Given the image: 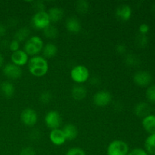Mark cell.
Instances as JSON below:
<instances>
[{
    "instance_id": "37",
    "label": "cell",
    "mask_w": 155,
    "mask_h": 155,
    "mask_svg": "<svg viewBox=\"0 0 155 155\" xmlns=\"http://www.w3.org/2000/svg\"><path fill=\"white\" fill-rule=\"evenodd\" d=\"M6 33V27L4 24L0 23V37H2Z\"/></svg>"
},
{
    "instance_id": "22",
    "label": "cell",
    "mask_w": 155,
    "mask_h": 155,
    "mask_svg": "<svg viewBox=\"0 0 155 155\" xmlns=\"http://www.w3.org/2000/svg\"><path fill=\"white\" fill-rule=\"evenodd\" d=\"M145 150L148 154L155 155V134H151L145 142Z\"/></svg>"
},
{
    "instance_id": "8",
    "label": "cell",
    "mask_w": 155,
    "mask_h": 155,
    "mask_svg": "<svg viewBox=\"0 0 155 155\" xmlns=\"http://www.w3.org/2000/svg\"><path fill=\"white\" fill-rule=\"evenodd\" d=\"M133 81L137 86L145 87L149 86L152 81V76L149 72L145 71H139L133 76Z\"/></svg>"
},
{
    "instance_id": "4",
    "label": "cell",
    "mask_w": 155,
    "mask_h": 155,
    "mask_svg": "<svg viewBox=\"0 0 155 155\" xmlns=\"http://www.w3.org/2000/svg\"><path fill=\"white\" fill-rule=\"evenodd\" d=\"M89 71L84 65H77L71 71V77L78 84L85 83L89 78Z\"/></svg>"
},
{
    "instance_id": "9",
    "label": "cell",
    "mask_w": 155,
    "mask_h": 155,
    "mask_svg": "<svg viewBox=\"0 0 155 155\" xmlns=\"http://www.w3.org/2000/svg\"><path fill=\"white\" fill-rule=\"evenodd\" d=\"M111 100V94L105 90L98 91L93 96L94 104L98 107H105V106L108 105Z\"/></svg>"
},
{
    "instance_id": "34",
    "label": "cell",
    "mask_w": 155,
    "mask_h": 155,
    "mask_svg": "<svg viewBox=\"0 0 155 155\" xmlns=\"http://www.w3.org/2000/svg\"><path fill=\"white\" fill-rule=\"evenodd\" d=\"M19 155H36V151L31 147H26L21 150Z\"/></svg>"
},
{
    "instance_id": "11",
    "label": "cell",
    "mask_w": 155,
    "mask_h": 155,
    "mask_svg": "<svg viewBox=\"0 0 155 155\" xmlns=\"http://www.w3.org/2000/svg\"><path fill=\"white\" fill-rule=\"evenodd\" d=\"M11 61L12 64L21 68L28 63L29 56L24 50L19 49L17 51L12 52L11 55Z\"/></svg>"
},
{
    "instance_id": "12",
    "label": "cell",
    "mask_w": 155,
    "mask_h": 155,
    "mask_svg": "<svg viewBox=\"0 0 155 155\" xmlns=\"http://www.w3.org/2000/svg\"><path fill=\"white\" fill-rule=\"evenodd\" d=\"M49 139L53 145H57V146L64 145L67 141L63 131L60 129L51 130L49 134Z\"/></svg>"
},
{
    "instance_id": "32",
    "label": "cell",
    "mask_w": 155,
    "mask_h": 155,
    "mask_svg": "<svg viewBox=\"0 0 155 155\" xmlns=\"http://www.w3.org/2000/svg\"><path fill=\"white\" fill-rule=\"evenodd\" d=\"M127 155H149V154L145 151V149L137 148H134V149H133L132 151H130Z\"/></svg>"
},
{
    "instance_id": "38",
    "label": "cell",
    "mask_w": 155,
    "mask_h": 155,
    "mask_svg": "<svg viewBox=\"0 0 155 155\" xmlns=\"http://www.w3.org/2000/svg\"><path fill=\"white\" fill-rule=\"evenodd\" d=\"M3 63H4V58H3L2 54H0V68L2 66Z\"/></svg>"
},
{
    "instance_id": "29",
    "label": "cell",
    "mask_w": 155,
    "mask_h": 155,
    "mask_svg": "<svg viewBox=\"0 0 155 155\" xmlns=\"http://www.w3.org/2000/svg\"><path fill=\"white\" fill-rule=\"evenodd\" d=\"M136 42L139 46L145 47L148 42V36L146 35H142L139 33V35L136 38Z\"/></svg>"
},
{
    "instance_id": "16",
    "label": "cell",
    "mask_w": 155,
    "mask_h": 155,
    "mask_svg": "<svg viewBox=\"0 0 155 155\" xmlns=\"http://www.w3.org/2000/svg\"><path fill=\"white\" fill-rule=\"evenodd\" d=\"M66 28L72 33H78L81 30V24L77 18L74 17L69 18L66 21Z\"/></svg>"
},
{
    "instance_id": "33",
    "label": "cell",
    "mask_w": 155,
    "mask_h": 155,
    "mask_svg": "<svg viewBox=\"0 0 155 155\" xmlns=\"http://www.w3.org/2000/svg\"><path fill=\"white\" fill-rule=\"evenodd\" d=\"M33 8H34L35 10L36 11V12H44V11H45V5H44L42 2L36 1V2H33Z\"/></svg>"
},
{
    "instance_id": "31",
    "label": "cell",
    "mask_w": 155,
    "mask_h": 155,
    "mask_svg": "<svg viewBox=\"0 0 155 155\" xmlns=\"http://www.w3.org/2000/svg\"><path fill=\"white\" fill-rule=\"evenodd\" d=\"M9 49L12 51V52H15V51H17L18 50H19L20 48V42H18L15 39H13L12 41H11L10 43L8 45Z\"/></svg>"
},
{
    "instance_id": "13",
    "label": "cell",
    "mask_w": 155,
    "mask_h": 155,
    "mask_svg": "<svg viewBox=\"0 0 155 155\" xmlns=\"http://www.w3.org/2000/svg\"><path fill=\"white\" fill-rule=\"evenodd\" d=\"M116 15L122 21H129L132 16V8L129 5H121L117 9Z\"/></svg>"
},
{
    "instance_id": "21",
    "label": "cell",
    "mask_w": 155,
    "mask_h": 155,
    "mask_svg": "<svg viewBox=\"0 0 155 155\" xmlns=\"http://www.w3.org/2000/svg\"><path fill=\"white\" fill-rule=\"evenodd\" d=\"M42 54L45 58H51L54 57L58 53V47L53 43H48L45 45L42 48Z\"/></svg>"
},
{
    "instance_id": "36",
    "label": "cell",
    "mask_w": 155,
    "mask_h": 155,
    "mask_svg": "<svg viewBox=\"0 0 155 155\" xmlns=\"http://www.w3.org/2000/svg\"><path fill=\"white\" fill-rule=\"evenodd\" d=\"M116 51L118 54H125V52L127 51V48H126L125 45H123V44H119V45H117Z\"/></svg>"
},
{
    "instance_id": "25",
    "label": "cell",
    "mask_w": 155,
    "mask_h": 155,
    "mask_svg": "<svg viewBox=\"0 0 155 155\" xmlns=\"http://www.w3.org/2000/svg\"><path fill=\"white\" fill-rule=\"evenodd\" d=\"M76 9L80 14H85L89 11V4L85 0H79L76 2Z\"/></svg>"
},
{
    "instance_id": "1",
    "label": "cell",
    "mask_w": 155,
    "mask_h": 155,
    "mask_svg": "<svg viewBox=\"0 0 155 155\" xmlns=\"http://www.w3.org/2000/svg\"><path fill=\"white\" fill-rule=\"evenodd\" d=\"M27 66L29 72L36 77H43L48 71V63L42 56L36 55L32 57L28 61Z\"/></svg>"
},
{
    "instance_id": "27",
    "label": "cell",
    "mask_w": 155,
    "mask_h": 155,
    "mask_svg": "<svg viewBox=\"0 0 155 155\" xmlns=\"http://www.w3.org/2000/svg\"><path fill=\"white\" fill-rule=\"evenodd\" d=\"M146 98L151 102L155 103V85L148 86L146 90Z\"/></svg>"
},
{
    "instance_id": "18",
    "label": "cell",
    "mask_w": 155,
    "mask_h": 155,
    "mask_svg": "<svg viewBox=\"0 0 155 155\" xmlns=\"http://www.w3.org/2000/svg\"><path fill=\"white\" fill-rule=\"evenodd\" d=\"M47 13H48V18H49L51 23L58 22L64 17V11L60 8H51Z\"/></svg>"
},
{
    "instance_id": "14",
    "label": "cell",
    "mask_w": 155,
    "mask_h": 155,
    "mask_svg": "<svg viewBox=\"0 0 155 155\" xmlns=\"http://www.w3.org/2000/svg\"><path fill=\"white\" fill-rule=\"evenodd\" d=\"M142 127L150 135L155 134V115L151 114L142 119Z\"/></svg>"
},
{
    "instance_id": "28",
    "label": "cell",
    "mask_w": 155,
    "mask_h": 155,
    "mask_svg": "<svg viewBox=\"0 0 155 155\" xmlns=\"http://www.w3.org/2000/svg\"><path fill=\"white\" fill-rule=\"evenodd\" d=\"M51 98H52V95L48 91H45V92H42L39 96V101H40L42 104H46L51 101Z\"/></svg>"
},
{
    "instance_id": "3",
    "label": "cell",
    "mask_w": 155,
    "mask_h": 155,
    "mask_svg": "<svg viewBox=\"0 0 155 155\" xmlns=\"http://www.w3.org/2000/svg\"><path fill=\"white\" fill-rule=\"evenodd\" d=\"M129 152V145L122 140H114L107 148V155H127Z\"/></svg>"
},
{
    "instance_id": "2",
    "label": "cell",
    "mask_w": 155,
    "mask_h": 155,
    "mask_svg": "<svg viewBox=\"0 0 155 155\" xmlns=\"http://www.w3.org/2000/svg\"><path fill=\"white\" fill-rule=\"evenodd\" d=\"M44 43L41 37L38 36H33L29 38L24 44V51L28 56H36L42 51Z\"/></svg>"
},
{
    "instance_id": "15",
    "label": "cell",
    "mask_w": 155,
    "mask_h": 155,
    "mask_svg": "<svg viewBox=\"0 0 155 155\" xmlns=\"http://www.w3.org/2000/svg\"><path fill=\"white\" fill-rule=\"evenodd\" d=\"M62 131H63L67 140H74L78 136V130L74 124H68L65 125L62 129Z\"/></svg>"
},
{
    "instance_id": "24",
    "label": "cell",
    "mask_w": 155,
    "mask_h": 155,
    "mask_svg": "<svg viewBox=\"0 0 155 155\" xmlns=\"http://www.w3.org/2000/svg\"><path fill=\"white\" fill-rule=\"evenodd\" d=\"M43 34L48 39H55L58 36V29L54 26L50 24L46 28L44 29Z\"/></svg>"
},
{
    "instance_id": "26",
    "label": "cell",
    "mask_w": 155,
    "mask_h": 155,
    "mask_svg": "<svg viewBox=\"0 0 155 155\" xmlns=\"http://www.w3.org/2000/svg\"><path fill=\"white\" fill-rule=\"evenodd\" d=\"M126 63L130 66H136V65L139 64V59L137 56H136L133 54H130L126 57L125 58Z\"/></svg>"
},
{
    "instance_id": "10",
    "label": "cell",
    "mask_w": 155,
    "mask_h": 155,
    "mask_svg": "<svg viewBox=\"0 0 155 155\" xmlns=\"http://www.w3.org/2000/svg\"><path fill=\"white\" fill-rule=\"evenodd\" d=\"M3 74L6 77L12 80H17L22 76V70L20 67L12 63L7 64L3 68Z\"/></svg>"
},
{
    "instance_id": "23",
    "label": "cell",
    "mask_w": 155,
    "mask_h": 155,
    "mask_svg": "<svg viewBox=\"0 0 155 155\" xmlns=\"http://www.w3.org/2000/svg\"><path fill=\"white\" fill-rule=\"evenodd\" d=\"M30 31L28 27H21V28L18 29L16 31V33L15 34V39H14L17 40L18 42H21L28 38V36H30Z\"/></svg>"
},
{
    "instance_id": "6",
    "label": "cell",
    "mask_w": 155,
    "mask_h": 155,
    "mask_svg": "<svg viewBox=\"0 0 155 155\" xmlns=\"http://www.w3.org/2000/svg\"><path fill=\"white\" fill-rule=\"evenodd\" d=\"M44 120L46 127L52 130L59 129L60 126L61 125L62 118L58 112L55 110H51L46 114Z\"/></svg>"
},
{
    "instance_id": "20",
    "label": "cell",
    "mask_w": 155,
    "mask_h": 155,
    "mask_svg": "<svg viewBox=\"0 0 155 155\" xmlns=\"http://www.w3.org/2000/svg\"><path fill=\"white\" fill-rule=\"evenodd\" d=\"M87 95V91L86 89L83 86H74L71 90V95H72L73 98L77 101H80V100L84 99Z\"/></svg>"
},
{
    "instance_id": "35",
    "label": "cell",
    "mask_w": 155,
    "mask_h": 155,
    "mask_svg": "<svg viewBox=\"0 0 155 155\" xmlns=\"http://www.w3.org/2000/svg\"><path fill=\"white\" fill-rule=\"evenodd\" d=\"M139 30L140 34L146 35L149 31V26L147 24H142L139 27Z\"/></svg>"
},
{
    "instance_id": "30",
    "label": "cell",
    "mask_w": 155,
    "mask_h": 155,
    "mask_svg": "<svg viewBox=\"0 0 155 155\" xmlns=\"http://www.w3.org/2000/svg\"><path fill=\"white\" fill-rule=\"evenodd\" d=\"M65 155H86L85 151H83L82 148H77V147H74V148H71L67 151L66 154Z\"/></svg>"
},
{
    "instance_id": "7",
    "label": "cell",
    "mask_w": 155,
    "mask_h": 155,
    "mask_svg": "<svg viewBox=\"0 0 155 155\" xmlns=\"http://www.w3.org/2000/svg\"><path fill=\"white\" fill-rule=\"evenodd\" d=\"M21 120L23 124L27 127H33L37 123L38 115L37 113L33 109L25 108L21 114Z\"/></svg>"
},
{
    "instance_id": "19",
    "label": "cell",
    "mask_w": 155,
    "mask_h": 155,
    "mask_svg": "<svg viewBox=\"0 0 155 155\" xmlns=\"http://www.w3.org/2000/svg\"><path fill=\"white\" fill-rule=\"evenodd\" d=\"M0 91L6 98H12L15 94V86L11 82L4 81L0 85Z\"/></svg>"
},
{
    "instance_id": "17",
    "label": "cell",
    "mask_w": 155,
    "mask_h": 155,
    "mask_svg": "<svg viewBox=\"0 0 155 155\" xmlns=\"http://www.w3.org/2000/svg\"><path fill=\"white\" fill-rule=\"evenodd\" d=\"M135 114L137 117H145L146 116L150 114L151 111V107L150 105L146 102H139V104H136L134 109Z\"/></svg>"
},
{
    "instance_id": "5",
    "label": "cell",
    "mask_w": 155,
    "mask_h": 155,
    "mask_svg": "<svg viewBox=\"0 0 155 155\" xmlns=\"http://www.w3.org/2000/svg\"><path fill=\"white\" fill-rule=\"evenodd\" d=\"M51 24L48 13L44 12H36L32 18V25L36 30H42Z\"/></svg>"
}]
</instances>
